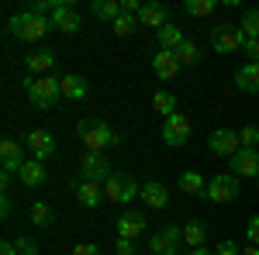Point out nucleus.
I'll return each instance as SVG.
<instances>
[{
	"label": "nucleus",
	"instance_id": "nucleus-1",
	"mask_svg": "<svg viewBox=\"0 0 259 255\" xmlns=\"http://www.w3.org/2000/svg\"><path fill=\"white\" fill-rule=\"evenodd\" d=\"M76 135H80L87 152H104V148H111V145L121 141L118 131H114L111 124H104L100 118H83L80 124H76Z\"/></svg>",
	"mask_w": 259,
	"mask_h": 255
},
{
	"label": "nucleus",
	"instance_id": "nucleus-2",
	"mask_svg": "<svg viewBox=\"0 0 259 255\" xmlns=\"http://www.w3.org/2000/svg\"><path fill=\"white\" fill-rule=\"evenodd\" d=\"M24 90H28V100L38 111H52L62 100V86H59V79H52V76H28Z\"/></svg>",
	"mask_w": 259,
	"mask_h": 255
},
{
	"label": "nucleus",
	"instance_id": "nucleus-3",
	"mask_svg": "<svg viewBox=\"0 0 259 255\" xmlns=\"http://www.w3.org/2000/svg\"><path fill=\"white\" fill-rule=\"evenodd\" d=\"M49 18H38V14H31V11H21V14H14L11 18V35L21 41H38L49 35Z\"/></svg>",
	"mask_w": 259,
	"mask_h": 255
},
{
	"label": "nucleus",
	"instance_id": "nucleus-4",
	"mask_svg": "<svg viewBox=\"0 0 259 255\" xmlns=\"http://www.w3.org/2000/svg\"><path fill=\"white\" fill-rule=\"evenodd\" d=\"M76 169H80V179H90V183H107L114 176V169H111V162H107L104 152H83Z\"/></svg>",
	"mask_w": 259,
	"mask_h": 255
},
{
	"label": "nucleus",
	"instance_id": "nucleus-5",
	"mask_svg": "<svg viewBox=\"0 0 259 255\" xmlns=\"http://www.w3.org/2000/svg\"><path fill=\"white\" fill-rule=\"evenodd\" d=\"M211 45H214L218 56H232V52H239L242 45H245V35H242L239 24H218L211 31Z\"/></svg>",
	"mask_w": 259,
	"mask_h": 255
},
{
	"label": "nucleus",
	"instance_id": "nucleus-6",
	"mask_svg": "<svg viewBox=\"0 0 259 255\" xmlns=\"http://www.w3.org/2000/svg\"><path fill=\"white\" fill-rule=\"evenodd\" d=\"M104 196L114 200V203H132L135 196H142V186L132 176H118V173H114V176L104 183Z\"/></svg>",
	"mask_w": 259,
	"mask_h": 255
},
{
	"label": "nucleus",
	"instance_id": "nucleus-7",
	"mask_svg": "<svg viewBox=\"0 0 259 255\" xmlns=\"http://www.w3.org/2000/svg\"><path fill=\"white\" fill-rule=\"evenodd\" d=\"M180 245H183V228H177V224H166L149 238V248L156 255H177Z\"/></svg>",
	"mask_w": 259,
	"mask_h": 255
},
{
	"label": "nucleus",
	"instance_id": "nucleus-8",
	"mask_svg": "<svg viewBox=\"0 0 259 255\" xmlns=\"http://www.w3.org/2000/svg\"><path fill=\"white\" fill-rule=\"evenodd\" d=\"M207 200L211 203H232L235 196H239V176H232V173H225V176H214L207 183Z\"/></svg>",
	"mask_w": 259,
	"mask_h": 255
},
{
	"label": "nucleus",
	"instance_id": "nucleus-9",
	"mask_svg": "<svg viewBox=\"0 0 259 255\" xmlns=\"http://www.w3.org/2000/svg\"><path fill=\"white\" fill-rule=\"evenodd\" d=\"M190 138V121L183 118V114H169V118H162V141L166 145H183Z\"/></svg>",
	"mask_w": 259,
	"mask_h": 255
},
{
	"label": "nucleus",
	"instance_id": "nucleus-10",
	"mask_svg": "<svg viewBox=\"0 0 259 255\" xmlns=\"http://www.w3.org/2000/svg\"><path fill=\"white\" fill-rule=\"evenodd\" d=\"M207 148L214 152V156H235L242 148V141H239V131H228V128H218V131H211V138H207Z\"/></svg>",
	"mask_w": 259,
	"mask_h": 255
},
{
	"label": "nucleus",
	"instance_id": "nucleus-11",
	"mask_svg": "<svg viewBox=\"0 0 259 255\" xmlns=\"http://www.w3.org/2000/svg\"><path fill=\"white\" fill-rule=\"evenodd\" d=\"M49 24H52L56 31H66V35H73V31H80V14H76V7H73L69 0H62L59 7L52 11Z\"/></svg>",
	"mask_w": 259,
	"mask_h": 255
},
{
	"label": "nucleus",
	"instance_id": "nucleus-12",
	"mask_svg": "<svg viewBox=\"0 0 259 255\" xmlns=\"http://www.w3.org/2000/svg\"><path fill=\"white\" fill-rule=\"evenodd\" d=\"M232 176H249V179L259 176V152L256 148H239L232 156Z\"/></svg>",
	"mask_w": 259,
	"mask_h": 255
},
{
	"label": "nucleus",
	"instance_id": "nucleus-13",
	"mask_svg": "<svg viewBox=\"0 0 259 255\" xmlns=\"http://www.w3.org/2000/svg\"><path fill=\"white\" fill-rule=\"evenodd\" d=\"M24 145H28L31 159H38V162H45V159L56 156V138L49 135V131H31V135L24 138Z\"/></svg>",
	"mask_w": 259,
	"mask_h": 255
},
{
	"label": "nucleus",
	"instance_id": "nucleus-14",
	"mask_svg": "<svg viewBox=\"0 0 259 255\" xmlns=\"http://www.w3.org/2000/svg\"><path fill=\"white\" fill-rule=\"evenodd\" d=\"M73 193H76V203L87 207V211L100 207V200H107V196H104V183H90V179H80V183L73 186Z\"/></svg>",
	"mask_w": 259,
	"mask_h": 255
},
{
	"label": "nucleus",
	"instance_id": "nucleus-15",
	"mask_svg": "<svg viewBox=\"0 0 259 255\" xmlns=\"http://www.w3.org/2000/svg\"><path fill=\"white\" fill-rule=\"evenodd\" d=\"M0 162H4V173H21V166L28 162L14 138H4V141H0Z\"/></svg>",
	"mask_w": 259,
	"mask_h": 255
},
{
	"label": "nucleus",
	"instance_id": "nucleus-16",
	"mask_svg": "<svg viewBox=\"0 0 259 255\" xmlns=\"http://www.w3.org/2000/svg\"><path fill=\"white\" fill-rule=\"evenodd\" d=\"M18 176H21V183H24L28 190H41V186L49 183V169L41 166L38 159H28V162L21 166V173H18Z\"/></svg>",
	"mask_w": 259,
	"mask_h": 255
},
{
	"label": "nucleus",
	"instance_id": "nucleus-17",
	"mask_svg": "<svg viewBox=\"0 0 259 255\" xmlns=\"http://www.w3.org/2000/svg\"><path fill=\"white\" fill-rule=\"evenodd\" d=\"M24 66H28V73H31V76H52L56 52H52V48H38V52H31V56L24 59Z\"/></svg>",
	"mask_w": 259,
	"mask_h": 255
},
{
	"label": "nucleus",
	"instance_id": "nucleus-18",
	"mask_svg": "<svg viewBox=\"0 0 259 255\" xmlns=\"http://www.w3.org/2000/svg\"><path fill=\"white\" fill-rule=\"evenodd\" d=\"M142 231H145V214H142V211H128V214L118 217V238L135 241Z\"/></svg>",
	"mask_w": 259,
	"mask_h": 255
},
{
	"label": "nucleus",
	"instance_id": "nucleus-19",
	"mask_svg": "<svg viewBox=\"0 0 259 255\" xmlns=\"http://www.w3.org/2000/svg\"><path fill=\"white\" fill-rule=\"evenodd\" d=\"M235 86L245 93H259V62H245L242 69H235Z\"/></svg>",
	"mask_w": 259,
	"mask_h": 255
},
{
	"label": "nucleus",
	"instance_id": "nucleus-20",
	"mask_svg": "<svg viewBox=\"0 0 259 255\" xmlns=\"http://www.w3.org/2000/svg\"><path fill=\"white\" fill-rule=\"evenodd\" d=\"M142 200H145V207L159 211V207L169 203V193H166V186H162V183H145V186H142Z\"/></svg>",
	"mask_w": 259,
	"mask_h": 255
},
{
	"label": "nucleus",
	"instance_id": "nucleus-21",
	"mask_svg": "<svg viewBox=\"0 0 259 255\" xmlns=\"http://www.w3.org/2000/svg\"><path fill=\"white\" fill-rule=\"evenodd\" d=\"M152 69H156L159 79H173L180 73V59L173 56V52H159V56L152 59Z\"/></svg>",
	"mask_w": 259,
	"mask_h": 255
},
{
	"label": "nucleus",
	"instance_id": "nucleus-22",
	"mask_svg": "<svg viewBox=\"0 0 259 255\" xmlns=\"http://www.w3.org/2000/svg\"><path fill=\"white\" fill-rule=\"evenodd\" d=\"M156 35H159V52H177L180 45L187 41L177 24H166V28H159V31H156Z\"/></svg>",
	"mask_w": 259,
	"mask_h": 255
},
{
	"label": "nucleus",
	"instance_id": "nucleus-23",
	"mask_svg": "<svg viewBox=\"0 0 259 255\" xmlns=\"http://www.w3.org/2000/svg\"><path fill=\"white\" fill-rule=\"evenodd\" d=\"M139 21L145 28H156V31H159V28H166V7H162V4H145Z\"/></svg>",
	"mask_w": 259,
	"mask_h": 255
},
{
	"label": "nucleus",
	"instance_id": "nucleus-24",
	"mask_svg": "<svg viewBox=\"0 0 259 255\" xmlns=\"http://www.w3.org/2000/svg\"><path fill=\"white\" fill-rule=\"evenodd\" d=\"M90 11H94L97 21H111V24H114V21L121 18V0H94Z\"/></svg>",
	"mask_w": 259,
	"mask_h": 255
},
{
	"label": "nucleus",
	"instance_id": "nucleus-25",
	"mask_svg": "<svg viewBox=\"0 0 259 255\" xmlns=\"http://www.w3.org/2000/svg\"><path fill=\"white\" fill-rule=\"evenodd\" d=\"M59 86H62V97L66 100H83L87 97V79L83 76H62Z\"/></svg>",
	"mask_w": 259,
	"mask_h": 255
},
{
	"label": "nucleus",
	"instance_id": "nucleus-26",
	"mask_svg": "<svg viewBox=\"0 0 259 255\" xmlns=\"http://www.w3.org/2000/svg\"><path fill=\"white\" fill-rule=\"evenodd\" d=\"M180 190L187 196H204L207 193V183H204L200 173H183V176H180Z\"/></svg>",
	"mask_w": 259,
	"mask_h": 255
},
{
	"label": "nucleus",
	"instance_id": "nucleus-27",
	"mask_svg": "<svg viewBox=\"0 0 259 255\" xmlns=\"http://www.w3.org/2000/svg\"><path fill=\"white\" fill-rule=\"evenodd\" d=\"M173 56L180 59V66H197V62H200V48H197V41L187 38V41L177 48V52H173Z\"/></svg>",
	"mask_w": 259,
	"mask_h": 255
},
{
	"label": "nucleus",
	"instance_id": "nucleus-28",
	"mask_svg": "<svg viewBox=\"0 0 259 255\" xmlns=\"http://www.w3.org/2000/svg\"><path fill=\"white\" fill-rule=\"evenodd\" d=\"M152 111H159L162 118H169V114H177V97H173L169 90H159V93L152 97Z\"/></svg>",
	"mask_w": 259,
	"mask_h": 255
},
{
	"label": "nucleus",
	"instance_id": "nucleus-29",
	"mask_svg": "<svg viewBox=\"0 0 259 255\" xmlns=\"http://www.w3.org/2000/svg\"><path fill=\"white\" fill-rule=\"evenodd\" d=\"M204 238H207V231H204L200 221H190V224L183 228V241H187L190 248H204Z\"/></svg>",
	"mask_w": 259,
	"mask_h": 255
},
{
	"label": "nucleus",
	"instance_id": "nucleus-30",
	"mask_svg": "<svg viewBox=\"0 0 259 255\" xmlns=\"http://www.w3.org/2000/svg\"><path fill=\"white\" fill-rule=\"evenodd\" d=\"M28 217H31V221H35L38 228H49L56 214H52V207H49V203H41V200H35V203H31V211H28Z\"/></svg>",
	"mask_w": 259,
	"mask_h": 255
},
{
	"label": "nucleus",
	"instance_id": "nucleus-31",
	"mask_svg": "<svg viewBox=\"0 0 259 255\" xmlns=\"http://www.w3.org/2000/svg\"><path fill=\"white\" fill-rule=\"evenodd\" d=\"M183 11H187L190 18H207V14L214 11V0H187Z\"/></svg>",
	"mask_w": 259,
	"mask_h": 255
},
{
	"label": "nucleus",
	"instance_id": "nucleus-32",
	"mask_svg": "<svg viewBox=\"0 0 259 255\" xmlns=\"http://www.w3.org/2000/svg\"><path fill=\"white\" fill-rule=\"evenodd\" d=\"M239 28H242V35H245V38H259V11H245Z\"/></svg>",
	"mask_w": 259,
	"mask_h": 255
},
{
	"label": "nucleus",
	"instance_id": "nucleus-33",
	"mask_svg": "<svg viewBox=\"0 0 259 255\" xmlns=\"http://www.w3.org/2000/svg\"><path fill=\"white\" fill-rule=\"evenodd\" d=\"M111 28H114V35H118V38H132V35H135V18H124V14H121Z\"/></svg>",
	"mask_w": 259,
	"mask_h": 255
},
{
	"label": "nucleus",
	"instance_id": "nucleus-34",
	"mask_svg": "<svg viewBox=\"0 0 259 255\" xmlns=\"http://www.w3.org/2000/svg\"><path fill=\"white\" fill-rule=\"evenodd\" d=\"M239 141H242V148H256V145H259V128L245 124V128L239 131Z\"/></svg>",
	"mask_w": 259,
	"mask_h": 255
},
{
	"label": "nucleus",
	"instance_id": "nucleus-35",
	"mask_svg": "<svg viewBox=\"0 0 259 255\" xmlns=\"http://www.w3.org/2000/svg\"><path fill=\"white\" fill-rule=\"evenodd\" d=\"M14 248H18V255H38V245H35L31 238H18Z\"/></svg>",
	"mask_w": 259,
	"mask_h": 255
},
{
	"label": "nucleus",
	"instance_id": "nucleus-36",
	"mask_svg": "<svg viewBox=\"0 0 259 255\" xmlns=\"http://www.w3.org/2000/svg\"><path fill=\"white\" fill-rule=\"evenodd\" d=\"M242 52L249 56L245 62H259V38H245V45H242Z\"/></svg>",
	"mask_w": 259,
	"mask_h": 255
},
{
	"label": "nucleus",
	"instance_id": "nucleus-37",
	"mask_svg": "<svg viewBox=\"0 0 259 255\" xmlns=\"http://www.w3.org/2000/svg\"><path fill=\"white\" fill-rule=\"evenodd\" d=\"M245 238H249V245H259V214L245 224Z\"/></svg>",
	"mask_w": 259,
	"mask_h": 255
},
{
	"label": "nucleus",
	"instance_id": "nucleus-38",
	"mask_svg": "<svg viewBox=\"0 0 259 255\" xmlns=\"http://www.w3.org/2000/svg\"><path fill=\"white\" fill-rule=\"evenodd\" d=\"M114 255H135V241L118 238V241H114Z\"/></svg>",
	"mask_w": 259,
	"mask_h": 255
},
{
	"label": "nucleus",
	"instance_id": "nucleus-39",
	"mask_svg": "<svg viewBox=\"0 0 259 255\" xmlns=\"http://www.w3.org/2000/svg\"><path fill=\"white\" fill-rule=\"evenodd\" d=\"M214 255H242V248L235 245V241H221V245H218V252H214Z\"/></svg>",
	"mask_w": 259,
	"mask_h": 255
},
{
	"label": "nucleus",
	"instance_id": "nucleus-40",
	"mask_svg": "<svg viewBox=\"0 0 259 255\" xmlns=\"http://www.w3.org/2000/svg\"><path fill=\"white\" fill-rule=\"evenodd\" d=\"M69 255H100V248H97V245H76Z\"/></svg>",
	"mask_w": 259,
	"mask_h": 255
},
{
	"label": "nucleus",
	"instance_id": "nucleus-41",
	"mask_svg": "<svg viewBox=\"0 0 259 255\" xmlns=\"http://www.w3.org/2000/svg\"><path fill=\"white\" fill-rule=\"evenodd\" d=\"M0 255H18V248H14V241H4V245H0Z\"/></svg>",
	"mask_w": 259,
	"mask_h": 255
},
{
	"label": "nucleus",
	"instance_id": "nucleus-42",
	"mask_svg": "<svg viewBox=\"0 0 259 255\" xmlns=\"http://www.w3.org/2000/svg\"><path fill=\"white\" fill-rule=\"evenodd\" d=\"M0 214H4V217L11 214V200H7V193H4V200H0Z\"/></svg>",
	"mask_w": 259,
	"mask_h": 255
},
{
	"label": "nucleus",
	"instance_id": "nucleus-43",
	"mask_svg": "<svg viewBox=\"0 0 259 255\" xmlns=\"http://www.w3.org/2000/svg\"><path fill=\"white\" fill-rule=\"evenodd\" d=\"M0 190H11V173H0Z\"/></svg>",
	"mask_w": 259,
	"mask_h": 255
},
{
	"label": "nucleus",
	"instance_id": "nucleus-44",
	"mask_svg": "<svg viewBox=\"0 0 259 255\" xmlns=\"http://www.w3.org/2000/svg\"><path fill=\"white\" fill-rule=\"evenodd\" d=\"M242 255H259V245H245V248H242Z\"/></svg>",
	"mask_w": 259,
	"mask_h": 255
},
{
	"label": "nucleus",
	"instance_id": "nucleus-45",
	"mask_svg": "<svg viewBox=\"0 0 259 255\" xmlns=\"http://www.w3.org/2000/svg\"><path fill=\"white\" fill-rule=\"evenodd\" d=\"M190 255H214V252H207V248H190Z\"/></svg>",
	"mask_w": 259,
	"mask_h": 255
}]
</instances>
